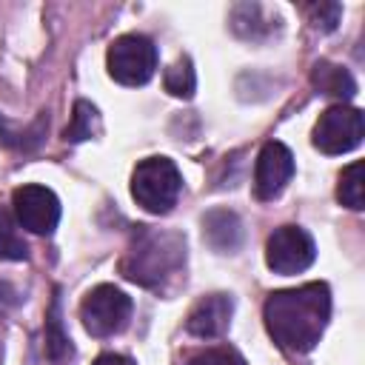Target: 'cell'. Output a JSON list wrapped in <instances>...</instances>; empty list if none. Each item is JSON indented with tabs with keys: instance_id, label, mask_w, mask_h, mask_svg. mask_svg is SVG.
Segmentation results:
<instances>
[{
	"instance_id": "1",
	"label": "cell",
	"mask_w": 365,
	"mask_h": 365,
	"mask_svg": "<svg viewBox=\"0 0 365 365\" xmlns=\"http://www.w3.org/2000/svg\"><path fill=\"white\" fill-rule=\"evenodd\" d=\"M271 339L288 354H308L331 319V288L325 282H305L268 294L262 305Z\"/></svg>"
},
{
	"instance_id": "2",
	"label": "cell",
	"mask_w": 365,
	"mask_h": 365,
	"mask_svg": "<svg viewBox=\"0 0 365 365\" xmlns=\"http://www.w3.org/2000/svg\"><path fill=\"white\" fill-rule=\"evenodd\" d=\"M185 268V237L177 231H163L151 225H137L120 271L125 279L163 291Z\"/></svg>"
},
{
	"instance_id": "3",
	"label": "cell",
	"mask_w": 365,
	"mask_h": 365,
	"mask_svg": "<svg viewBox=\"0 0 365 365\" xmlns=\"http://www.w3.org/2000/svg\"><path fill=\"white\" fill-rule=\"evenodd\" d=\"M180 191H182V177L174 160L168 157H145L131 171V197L148 214L171 211Z\"/></svg>"
},
{
	"instance_id": "4",
	"label": "cell",
	"mask_w": 365,
	"mask_h": 365,
	"mask_svg": "<svg viewBox=\"0 0 365 365\" xmlns=\"http://www.w3.org/2000/svg\"><path fill=\"white\" fill-rule=\"evenodd\" d=\"M131 297L120 291L117 285H97L91 288L80 302V319L83 328L91 336H114L120 334L131 319Z\"/></svg>"
},
{
	"instance_id": "5",
	"label": "cell",
	"mask_w": 365,
	"mask_h": 365,
	"mask_svg": "<svg viewBox=\"0 0 365 365\" xmlns=\"http://www.w3.org/2000/svg\"><path fill=\"white\" fill-rule=\"evenodd\" d=\"M108 74L123 86H143L157 71V46L145 34H123L106 51Z\"/></svg>"
},
{
	"instance_id": "6",
	"label": "cell",
	"mask_w": 365,
	"mask_h": 365,
	"mask_svg": "<svg viewBox=\"0 0 365 365\" xmlns=\"http://www.w3.org/2000/svg\"><path fill=\"white\" fill-rule=\"evenodd\" d=\"M362 134H365L362 111L339 103V106H331L319 114L314 134H311V143L322 154H345L362 143Z\"/></svg>"
},
{
	"instance_id": "7",
	"label": "cell",
	"mask_w": 365,
	"mask_h": 365,
	"mask_svg": "<svg viewBox=\"0 0 365 365\" xmlns=\"http://www.w3.org/2000/svg\"><path fill=\"white\" fill-rule=\"evenodd\" d=\"M317 259L314 237L299 225H279L265 242V262L274 274H299Z\"/></svg>"
},
{
	"instance_id": "8",
	"label": "cell",
	"mask_w": 365,
	"mask_h": 365,
	"mask_svg": "<svg viewBox=\"0 0 365 365\" xmlns=\"http://www.w3.org/2000/svg\"><path fill=\"white\" fill-rule=\"evenodd\" d=\"M11 205H14V217L17 222L31 231V234H54L57 222H60V200L51 188L46 185H20L11 194Z\"/></svg>"
},
{
	"instance_id": "9",
	"label": "cell",
	"mask_w": 365,
	"mask_h": 365,
	"mask_svg": "<svg viewBox=\"0 0 365 365\" xmlns=\"http://www.w3.org/2000/svg\"><path fill=\"white\" fill-rule=\"evenodd\" d=\"M294 177V154L285 143L268 140L257 154L254 168V191L259 200H274L285 191V185Z\"/></svg>"
},
{
	"instance_id": "10",
	"label": "cell",
	"mask_w": 365,
	"mask_h": 365,
	"mask_svg": "<svg viewBox=\"0 0 365 365\" xmlns=\"http://www.w3.org/2000/svg\"><path fill=\"white\" fill-rule=\"evenodd\" d=\"M231 314H234L231 294H208V297L197 299V305L188 311L185 331L191 336H200V339H214V336L228 331Z\"/></svg>"
},
{
	"instance_id": "11",
	"label": "cell",
	"mask_w": 365,
	"mask_h": 365,
	"mask_svg": "<svg viewBox=\"0 0 365 365\" xmlns=\"http://www.w3.org/2000/svg\"><path fill=\"white\" fill-rule=\"evenodd\" d=\"M202 237L217 254H237L242 245V222L234 211H208L202 217Z\"/></svg>"
},
{
	"instance_id": "12",
	"label": "cell",
	"mask_w": 365,
	"mask_h": 365,
	"mask_svg": "<svg viewBox=\"0 0 365 365\" xmlns=\"http://www.w3.org/2000/svg\"><path fill=\"white\" fill-rule=\"evenodd\" d=\"M311 83H314V88L319 94H328V97H336V100H351L356 94V80L348 74V68L334 66L328 60L314 63Z\"/></svg>"
},
{
	"instance_id": "13",
	"label": "cell",
	"mask_w": 365,
	"mask_h": 365,
	"mask_svg": "<svg viewBox=\"0 0 365 365\" xmlns=\"http://www.w3.org/2000/svg\"><path fill=\"white\" fill-rule=\"evenodd\" d=\"M46 128H48L46 111H43L34 123H29V125H23V128H17V125H11L6 117H0V143L9 145V148H14V151H34V148L46 140Z\"/></svg>"
},
{
	"instance_id": "14",
	"label": "cell",
	"mask_w": 365,
	"mask_h": 365,
	"mask_svg": "<svg viewBox=\"0 0 365 365\" xmlns=\"http://www.w3.org/2000/svg\"><path fill=\"white\" fill-rule=\"evenodd\" d=\"M71 351L68 345V334L63 331V302H60V291H54L51 305L46 311V354L51 359H63Z\"/></svg>"
},
{
	"instance_id": "15",
	"label": "cell",
	"mask_w": 365,
	"mask_h": 365,
	"mask_svg": "<svg viewBox=\"0 0 365 365\" xmlns=\"http://www.w3.org/2000/svg\"><path fill=\"white\" fill-rule=\"evenodd\" d=\"M336 200L351 208V211H359L365 205V165L356 160L351 163L342 174H339V185H336Z\"/></svg>"
},
{
	"instance_id": "16",
	"label": "cell",
	"mask_w": 365,
	"mask_h": 365,
	"mask_svg": "<svg viewBox=\"0 0 365 365\" xmlns=\"http://www.w3.org/2000/svg\"><path fill=\"white\" fill-rule=\"evenodd\" d=\"M100 134V111L88 103V100H77L74 111H71V125L66 128V140L68 143H83Z\"/></svg>"
},
{
	"instance_id": "17",
	"label": "cell",
	"mask_w": 365,
	"mask_h": 365,
	"mask_svg": "<svg viewBox=\"0 0 365 365\" xmlns=\"http://www.w3.org/2000/svg\"><path fill=\"white\" fill-rule=\"evenodd\" d=\"M262 11V6H257V3H242V6H237L234 11H231V29L240 34V37H245V40H259V37H268L274 29H277V23H257V14Z\"/></svg>"
},
{
	"instance_id": "18",
	"label": "cell",
	"mask_w": 365,
	"mask_h": 365,
	"mask_svg": "<svg viewBox=\"0 0 365 365\" xmlns=\"http://www.w3.org/2000/svg\"><path fill=\"white\" fill-rule=\"evenodd\" d=\"M163 86H165V91H168L171 97H182V100L194 97L197 74H194L191 60H188V57L174 60V63L165 68V74H163Z\"/></svg>"
},
{
	"instance_id": "19",
	"label": "cell",
	"mask_w": 365,
	"mask_h": 365,
	"mask_svg": "<svg viewBox=\"0 0 365 365\" xmlns=\"http://www.w3.org/2000/svg\"><path fill=\"white\" fill-rule=\"evenodd\" d=\"M26 257H29V245H26L23 237L17 234L11 214L0 205V259L20 262V259H26Z\"/></svg>"
},
{
	"instance_id": "20",
	"label": "cell",
	"mask_w": 365,
	"mask_h": 365,
	"mask_svg": "<svg viewBox=\"0 0 365 365\" xmlns=\"http://www.w3.org/2000/svg\"><path fill=\"white\" fill-rule=\"evenodd\" d=\"M188 365H248V362H245L234 348L217 345V348H205V351L194 354Z\"/></svg>"
},
{
	"instance_id": "21",
	"label": "cell",
	"mask_w": 365,
	"mask_h": 365,
	"mask_svg": "<svg viewBox=\"0 0 365 365\" xmlns=\"http://www.w3.org/2000/svg\"><path fill=\"white\" fill-rule=\"evenodd\" d=\"M311 23L322 31H334L336 23H339V6L336 3H319V6H311Z\"/></svg>"
},
{
	"instance_id": "22",
	"label": "cell",
	"mask_w": 365,
	"mask_h": 365,
	"mask_svg": "<svg viewBox=\"0 0 365 365\" xmlns=\"http://www.w3.org/2000/svg\"><path fill=\"white\" fill-rule=\"evenodd\" d=\"M91 365H131V359L123 354H100Z\"/></svg>"
}]
</instances>
